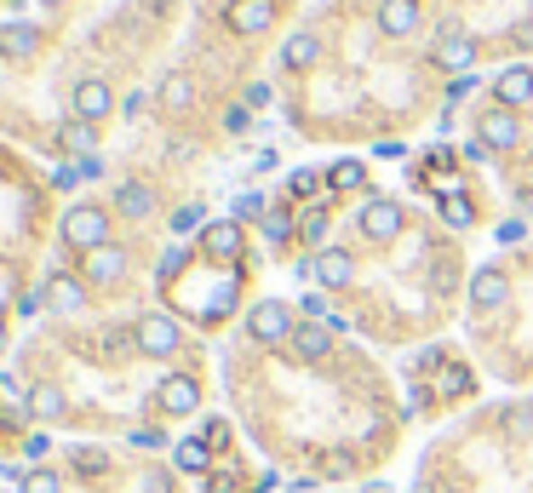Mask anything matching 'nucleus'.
<instances>
[{
	"label": "nucleus",
	"instance_id": "423d86ee",
	"mask_svg": "<svg viewBox=\"0 0 533 493\" xmlns=\"http://www.w3.org/2000/svg\"><path fill=\"white\" fill-rule=\"evenodd\" d=\"M258 292V246L241 219H207L195 236L167 241L155 264V304L172 310L201 338H230L235 321L253 310Z\"/></svg>",
	"mask_w": 533,
	"mask_h": 493
},
{
	"label": "nucleus",
	"instance_id": "9d476101",
	"mask_svg": "<svg viewBox=\"0 0 533 493\" xmlns=\"http://www.w3.org/2000/svg\"><path fill=\"white\" fill-rule=\"evenodd\" d=\"M396 373H402V396H407L413 425H430V430L459 419L465 408H476L482 390H488V373L476 367L470 345H453V338H436V345L407 350Z\"/></svg>",
	"mask_w": 533,
	"mask_h": 493
},
{
	"label": "nucleus",
	"instance_id": "9b49d317",
	"mask_svg": "<svg viewBox=\"0 0 533 493\" xmlns=\"http://www.w3.org/2000/svg\"><path fill=\"white\" fill-rule=\"evenodd\" d=\"M41 448H46V436L35 430V419H29L18 384H12V379H6V367H0V465L18 471L23 459H35Z\"/></svg>",
	"mask_w": 533,
	"mask_h": 493
},
{
	"label": "nucleus",
	"instance_id": "0eeeda50",
	"mask_svg": "<svg viewBox=\"0 0 533 493\" xmlns=\"http://www.w3.org/2000/svg\"><path fill=\"white\" fill-rule=\"evenodd\" d=\"M465 345L499 390H533V236L470 270Z\"/></svg>",
	"mask_w": 533,
	"mask_h": 493
},
{
	"label": "nucleus",
	"instance_id": "7ed1b4c3",
	"mask_svg": "<svg viewBox=\"0 0 533 493\" xmlns=\"http://www.w3.org/2000/svg\"><path fill=\"white\" fill-rule=\"evenodd\" d=\"M293 275L321 292L333 321L362 345L407 356L465 321L470 253L430 207L367 190L333 195V229L316 253L293 258Z\"/></svg>",
	"mask_w": 533,
	"mask_h": 493
},
{
	"label": "nucleus",
	"instance_id": "ddd939ff",
	"mask_svg": "<svg viewBox=\"0 0 533 493\" xmlns=\"http://www.w3.org/2000/svg\"><path fill=\"white\" fill-rule=\"evenodd\" d=\"M321 493H396L390 482H356V488H321Z\"/></svg>",
	"mask_w": 533,
	"mask_h": 493
},
{
	"label": "nucleus",
	"instance_id": "f03ea898",
	"mask_svg": "<svg viewBox=\"0 0 533 493\" xmlns=\"http://www.w3.org/2000/svg\"><path fill=\"white\" fill-rule=\"evenodd\" d=\"M29 419L52 442H132L172 453L218 408V356L172 310L35 316L6 356Z\"/></svg>",
	"mask_w": 533,
	"mask_h": 493
},
{
	"label": "nucleus",
	"instance_id": "4468645a",
	"mask_svg": "<svg viewBox=\"0 0 533 493\" xmlns=\"http://www.w3.org/2000/svg\"><path fill=\"white\" fill-rule=\"evenodd\" d=\"M0 493H12V482H0Z\"/></svg>",
	"mask_w": 533,
	"mask_h": 493
},
{
	"label": "nucleus",
	"instance_id": "20e7f679",
	"mask_svg": "<svg viewBox=\"0 0 533 493\" xmlns=\"http://www.w3.org/2000/svg\"><path fill=\"white\" fill-rule=\"evenodd\" d=\"M281 121L304 144H402L436 103L453 98V75L436 46L396 35L379 0H321L276 46Z\"/></svg>",
	"mask_w": 533,
	"mask_h": 493
},
{
	"label": "nucleus",
	"instance_id": "39448f33",
	"mask_svg": "<svg viewBox=\"0 0 533 493\" xmlns=\"http://www.w3.org/2000/svg\"><path fill=\"white\" fill-rule=\"evenodd\" d=\"M407 493H533V390H499L436 425L413 453Z\"/></svg>",
	"mask_w": 533,
	"mask_h": 493
},
{
	"label": "nucleus",
	"instance_id": "f8f14e48",
	"mask_svg": "<svg viewBox=\"0 0 533 493\" xmlns=\"http://www.w3.org/2000/svg\"><path fill=\"white\" fill-rule=\"evenodd\" d=\"M327 190H333V195H367V190H373V184H367V166L356 161V156L333 161V166H327Z\"/></svg>",
	"mask_w": 533,
	"mask_h": 493
},
{
	"label": "nucleus",
	"instance_id": "6e6552de",
	"mask_svg": "<svg viewBox=\"0 0 533 493\" xmlns=\"http://www.w3.org/2000/svg\"><path fill=\"white\" fill-rule=\"evenodd\" d=\"M12 493H195L178 459L132 442H52L18 471H6Z\"/></svg>",
	"mask_w": 533,
	"mask_h": 493
},
{
	"label": "nucleus",
	"instance_id": "1a4fd4ad",
	"mask_svg": "<svg viewBox=\"0 0 533 493\" xmlns=\"http://www.w3.org/2000/svg\"><path fill=\"white\" fill-rule=\"evenodd\" d=\"M459 156L476 173H493L510 212L522 224H533V58L505 64L476 92Z\"/></svg>",
	"mask_w": 533,
	"mask_h": 493
},
{
	"label": "nucleus",
	"instance_id": "f257e3e1",
	"mask_svg": "<svg viewBox=\"0 0 533 493\" xmlns=\"http://www.w3.org/2000/svg\"><path fill=\"white\" fill-rule=\"evenodd\" d=\"M212 356L218 402L281 488L321 493L384 482L407 453L413 413L402 373L384 350L339 327L321 292H264Z\"/></svg>",
	"mask_w": 533,
	"mask_h": 493
}]
</instances>
